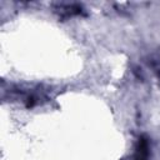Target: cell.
I'll list each match as a JSON object with an SVG mask.
<instances>
[{"label":"cell","mask_w":160,"mask_h":160,"mask_svg":"<svg viewBox=\"0 0 160 160\" xmlns=\"http://www.w3.org/2000/svg\"><path fill=\"white\" fill-rule=\"evenodd\" d=\"M55 10H59V12L64 16H71L81 12V6L75 4H59Z\"/></svg>","instance_id":"cell-1"},{"label":"cell","mask_w":160,"mask_h":160,"mask_svg":"<svg viewBox=\"0 0 160 160\" xmlns=\"http://www.w3.org/2000/svg\"><path fill=\"white\" fill-rule=\"evenodd\" d=\"M154 69H155V71L158 72V75L160 78V59H158V60L154 61Z\"/></svg>","instance_id":"cell-2"}]
</instances>
